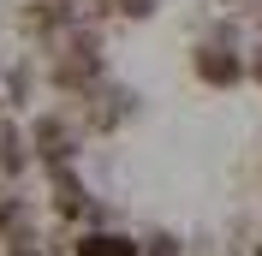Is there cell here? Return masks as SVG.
I'll list each match as a JSON object with an SVG mask.
<instances>
[{
    "label": "cell",
    "mask_w": 262,
    "mask_h": 256,
    "mask_svg": "<svg viewBox=\"0 0 262 256\" xmlns=\"http://www.w3.org/2000/svg\"><path fill=\"white\" fill-rule=\"evenodd\" d=\"M24 137H30V155L42 161V167H72V155L83 149L90 131L78 125V113H72V108H42L30 125H24Z\"/></svg>",
    "instance_id": "1"
},
{
    "label": "cell",
    "mask_w": 262,
    "mask_h": 256,
    "mask_svg": "<svg viewBox=\"0 0 262 256\" xmlns=\"http://www.w3.org/2000/svg\"><path fill=\"white\" fill-rule=\"evenodd\" d=\"M245 60H250V78H256V83H262V48H250V54H245Z\"/></svg>",
    "instance_id": "6"
},
{
    "label": "cell",
    "mask_w": 262,
    "mask_h": 256,
    "mask_svg": "<svg viewBox=\"0 0 262 256\" xmlns=\"http://www.w3.org/2000/svg\"><path fill=\"white\" fill-rule=\"evenodd\" d=\"M143 256H185V239H179V232H149Z\"/></svg>",
    "instance_id": "4"
},
{
    "label": "cell",
    "mask_w": 262,
    "mask_h": 256,
    "mask_svg": "<svg viewBox=\"0 0 262 256\" xmlns=\"http://www.w3.org/2000/svg\"><path fill=\"white\" fill-rule=\"evenodd\" d=\"M191 72L196 83H209V90H232V83H245L250 78V60L238 54V42H196L191 48Z\"/></svg>",
    "instance_id": "2"
},
{
    "label": "cell",
    "mask_w": 262,
    "mask_h": 256,
    "mask_svg": "<svg viewBox=\"0 0 262 256\" xmlns=\"http://www.w3.org/2000/svg\"><path fill=\"white\" fill-rule=\"evenodd\" d=\"M119 12L125 18H155V6H161V0H114Z\"/></svg>",
    "instance_id": "5"
},
{
    "label": "cell",
    "mask_w": 262,
    "mask_h": 256,
    "mask_svg": "<svg viewBox=\"0 0 262 256\" xmlns=\"http://www.w3.org/2000/svg\"><path fill=\"white\" fill-rule=\"evenodd\" d=\"M72 256H143V239L131 232H114V226H83Z\"/></svg>",
    "instance_id": "3"
}]
</instances>
